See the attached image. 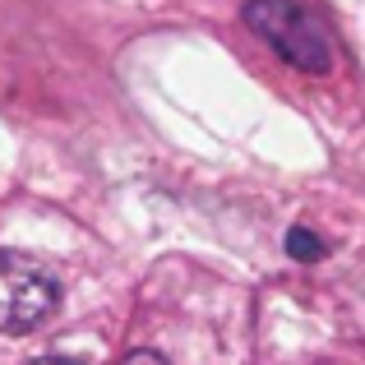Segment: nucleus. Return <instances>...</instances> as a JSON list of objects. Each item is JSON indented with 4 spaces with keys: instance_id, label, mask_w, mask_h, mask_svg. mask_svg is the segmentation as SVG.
<instances>
[{
    "instance_id": "f257e3e1",
    "label": "nucleus",
    "mask_w": 365,
    "mask_h": 365,
    "mask_svg": "<svg viewBox=\"0 0 365 365\" xmlns=\"http://www.w3.org/2000/svg\"><path fill=\"white\" fill-rule=\"evenodd\" d=\"M241 19H245L250 33H255L259 42L273 46L292 70L329 74V65H333L329 37H324L319 19H314L305 5H296V0H245Z\"/></svg>"
},
{
    "instance_id": "f03ea898",
    "label": "nucleus",
    "mask_w": 365,
    "mask_h": 365,
    "mask_svg": "<svg viewBox=\"0 0 365 365\" xmlns=\"http://www.w3.org/2000/svg\"><path fill=\"white\" fill-rule=\"evenodd\" d=\"M61 305V282L46 264L19 255V250H0V333H33Z\"/></svg>"
},
{
    "instance_id": "7ed1b4c3",
    "label": "nucleus",
    "mask_w": 365,
    "mask_h": 365,
    "mask_svg": "<svg viewBox=\"0 0 365 365\" xmlns=\"http://www.w3.org/2000/svg\"><path fill=\"white\" fill-rule=\"evenodd\" d=\"M287 255L301 259V264H314V259L329 255V245H324L319 236L310 232V227H292V232H287Z\"/></svg>"
},
{
    "instance_id": "20e7f679",
    "label": "nucleus",
    "mask_w": 365,
    "mask_h": 365,
    "mask_svg": "<svg viewBox=\"0 0 365 365\" xmlns=\"http://www.w3.org/2000/svg\"><path fill=\"white\" fill-rule=\"evenodd\" d=\"M120 365H167V361H162L158 351H130V356H125Z\"/></svg>"
},
{
    "instance_id": "39448f33",
    "label": "nucleus",
    "mask_w": 365,
    "mask_h": 365,
    "mask_svg": "<svg viewBox=\"0 0 365 365\" xmlns=\"http://www.w3.org/2000/svg\"><path fill=\"white\" fill-rule=\"evenodd\" d=\"M37 365H79V361H37Z\"/></svg>"
}]
</instances>
